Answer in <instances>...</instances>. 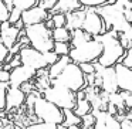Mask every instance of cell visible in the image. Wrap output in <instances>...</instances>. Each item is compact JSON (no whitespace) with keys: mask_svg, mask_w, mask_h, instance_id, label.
I'll list each match as a JSON object with an SVG mask.
<instances>
[{"mask_svg":"<svg viewBox=\"0 0 132 129\" xmlns=\"http://www.w3.org/2000/svg\"><path fill=\"white\" fill-rule=\"evenodd\" d=\"M50 19L53 21V29L65 27V14H63V13H53V14H50Z\"/></svg>","mask_w":132,"mask_h":129,"instance_id":"27","label":"cell"},{"mask_svg":"<svg viewBox=\"0 0 132 129\" xmlns=\"http://www.w3.org/2000/svg\"><path fill=\"white\" fill-rule=\"evenodd\" d=\"M63 114H64V119L61 125L64 128L67 126H71V125H80L81 123V118L77 116V115L72 112V109H63Z\"/></svg>","mask_w":132,"mask_h":129,"instance_id":"23","label":"cell"},{"mask_svg":"<svg viewBox=\"0 0 132 129\" xmlns=\"http://www.w3.org/2000/svg\"><path fill=\"white\" fill-rule=\"evenodd\" d=\"M84 16H85V9H84V7L67 13L65 14V27L70 31H72V30H75V29H81Z\"/></svg>","mask_w":132,"mask_h":129,"instance_id":"17","label":"cell"},{"mask_svg":"<svg viewBox=\"0 0 132 129\" xmlns=\"http://www.w3.org/2000/svg\"><path fill=\"white\" fill-rule=\"evenodd\" d=\"M94 122H95V116L91 114V112H89V114L81 116V123H80V126H81L82 129H92Z\"/></svg>","mask_w":132,"mask_h":129,"instance_id":"28","label":"cell"},{"mask_svg":"<svg viewBox=\"0 0 132 129\" xmlns=\"http://www.w3.org/2000/svg\"><path fill=\"white\" fill-rule=\"evenodd\" d=\"M20 16H21V12L16 7H13L12 10L9 12V17H7V23L10 24H16L19 20H20Z\"/></svg>","mask_w":132,"mask_h":129,"instance_id":"31","label":"cell"},{"mask_svg":"<svg viewBox=\"0 0 132 129\" xmlns=\"http://www.w3.org/2000/svg\"><path fill=\"white\" fill-rule=\"evenodd\" d=\"M13 7L19 9L20 12H24V10H29L31 7L37 6L38 0H12Z\"/></svg>","mask_w":132,"mask_h":129,"instance_id":"24","label":"cell"},{"mask_svg":"<svg viewBox=\"0 0 132 129\" xmlns=\"http://www.w3.org/2000/svg\"><path fill=\"white\" fill-rule=\"evenodd\" d=\"M7 17H9V10L4 6V2L0 0V23L3 21H7Z\"/></svg>","mask_w":132,"mask_h":129,"instance_id":"37","label":"cell"},{"mask_svg":"<svg viewBox=\"0 0 132 129\" xmlns=\"http://www.w3.org/2000/svg\"><path fill=\"white\" fill-rule=\"evenodd\" d=\"M24 129H55V125L51 123H43V122H37V123H31Z\"/></svg>","mask_w":132,"mask_h":129,"instance_id":"36","label":"cell"},{"mask_svg":"<svg viewBox=\"0 0 132 129\" xmlns=\"http://www.w3.org/2000/svg\"><path fill=\"white\" fill-rule=\"evenodd\" d=\"M92 64H94V68H95V74L101 80V89H102V92H105V94L117 92L118 87H117V81H115L114 67H102L97 61Z\"/></svg>","mask_w":132,"mask_h":129,"instance_id":"10","label":"cell"},{"mask_svg":"<svg viewBox=\"0 0 132 129\" xmlns=\"http://www.w3.org/2000/svg\"><path fill=\"white\" fill-rule=\"evenodd\" d=\"M78 67H80V70L82 71L84 75L94 74L95 72V68H94V64L92 63H81V64H78Z\"/></svg>","mask_w":132,"mask_h":129,"instance_id":"33","label":"cell"},{"mask_svg":"<svg viewBox=\"0 0 132 129\" xmlns=\"http://www.w3.org/2000/svg\"><path fill=\"white\" fill-rule=\"evenodd\" d=\"M9 77H10V71H6V70H0V82H6L9 84Z\"/></svg>","mask_w":132,"mask_h":129,"instance_id":"40","label":"cell"},{"mask_svg":"<svg viewBox=\"0 0 132 129\" xmlns=\"http://www.w3.org/2000/svg\"><path fill=\"white\" fill-rule=\"evenodd\" d=\"M70 63H71V60H70L68 55H60L58 60L55 61L54 64H51V65L47 67V75H48L50 81L54 80V78H57L58 75L61 74V71H63Z\"/></svg>","mask_w":132,"mask_h":129,"instance_id":"18","label":"cell"},{"mask_svg":"<svg viewBox=\"0 0 132 129\" xmlns=\"http://www.w3.org/2000/svg\"><path fill=\"white\" fill-rule=\"evenodd\" d=\"M3 2H4V6L7 7V10L10 12V10L13 9V3H12V0H3Z\"/></svg>","mask_w":132,"mask_h":129,"instance_id":"43","label":"cell"},{"mask_svg":"<svg viewBox=\"0 0 132 129\" xmlns=\"http://www.w3.org/2000/svg\"><path fill=\"white\" fill-rule=\"evenodd\" d=\"M23 33L29 40V46L31 48L37 50L40 53H47L53 50L54 41L51 38V30L46 27L44 23L26 26L23 29Z\"/></svg>","mask_w":132,"mask_h":129,"instance_id":"3","label":"cell"},{"mask_svg":"<svg viewBox=\"0 0 132 129\" xmlns=\"http://www.w3.org/2000/svg\"><path fill=\"white\" fill-rule=\"evenodd\" d=\"M92 111L91 108V104L88 102V99L87 98H81V99H77V102H75V106L72 108V112H74L77 116H84V115L89 114V112Z\"/></svg>","mask_w":132,"mask_h":129,"instance_id":"22","label":"cell"},{"mask_svg":"<svg viewBox=\"0 0 132 129\" xmlns=\"http://www.w3.org/2000/svg\"><path fill=\"white\" fill-rule=\"evenodd\" d=\"M43 55H44V60H46V63H47V65H51V64H54L55 61L58 60V55L55 54L54 51H47V53H43Z\"/></svg>","mask_w":132,"mask_h":129,"instance_id":"35","label":"cell"},{"mask_svg":"<svg viewBox=\"0 0 132 129\" xmlns=\"http://www.w3.org/2000/svg\"><path fill=\"white\" fill-rule=\"evenodd\" d=\"M17 54H19V57H20L21 65L30 67V68L36 70V71H38V70H46L47 67H48L46 63V60H44L43 53L31 48L30 46L21 47Z\"/></svg>","mask_w":132,"mask_h":129,"instance_id":"8","label":"cell"},{"mask_svg":"<svg viewBox=\"0 0 132 129\" xmlns=\"http://www.w3.org/2000/svg\"><path fill=\"white\" fill-rule=\"evenodd\" d=\"M121 95H122V99H123V105H125V108H131V106H132V92L121 91Z\"/></svg>","mask_w":132,"mask_h":129,"instance_id":"38","label":"cell"},{"mask_svg":"<svg viewBox=\"0 0 132 129\" xmlns=\"http://www.w3.org/2000/svg\"><path fill=\"white\" fill-rule=\"evenodd\" d=\"M34 77H36V70L20 64L19 67L10 70L9 85L10 87H19L20 88L24 82H30Z\"/></svg>","mask_w":132,"mask_h":129,"instance_id":"11","label":"cell"},{"mask_svg":"<svg viewBox=\"0 0 132 129\" xmlns=\"http://www.w3.org/2000/svg\"><path fill=\"white\" fill-rule=\"evenodd\" d=\"M123 17L128 23L132 21V9H123Z\"/></svg>","mask_w":132,"mask_h":129,"instance_id":"42","label":"cell"},{"mask_svg":"<svg viewBox=\"0 0 132 129\" xmlns=\"http://www.w3.org/2000/svg\"><path fill=\"white\" fill-rule=\"evenodd\" d=\"M84 9H85V16H84L81 30H84L91 37H95V36L105 33L106 31L105 24H104L101 16L95 12V9H91V7H84Z\"/></svg>","mask_w":132,"mask_h":129,"instance_id":"9","label":"cell"},{"mask_svg":"<svg viewBox=\"0 0 132 129\" xmlns=\"http://www.w3.org/2000/svg\"><path fill=\"white\" fill-rule=\"evenodd\" d=\"M114 72L118 89L132 92V70L123 67L121 63H117L114 65Z\"/></svg>","mask_w":132,"mask_h":129,"instance_id":"13","label":"cell"},{"mask_svg":"<svg viewBox=\"0 0 132 129\" xmlns=\"http://www.w3.org/2000/svg\"><path fill=\"white\" fill-rule=\"evenodd\" d=\"M95 116V122L92 129H121L119 122L114 115H109L106 111H98L92 114Z\"/></svg>","mask_w":132,"mask_h":129,"instance_id":"16","label":"cell"},{"mask_svg":"<svg viewBox=\"0 0 132 129\" xmlns=\"http://www.w3.org/2000/svg\"><path fill=\"white\" fill-rule=\"evenodd\" d=\"M55 129H65L63 125H55Z\"/></svg>","mask_w":132,"mask_h":129,"instance_id":"45","label":"cell"},{"mask_svg":"<svg viewBox=\"0 0 132 129\" xmlns=\"http://www.w3.org/2000/svg\"><path fill=\"white\" fill-rule=\"evenodd\" d=\"M31 112L38 119V122L43 123H51V125H61L64 119L63 109L55 106L54 104L44 99L41 95H38L33 102Z\"/></svg>","mask_w":132,"mask_h":129,"instance_id":"4","label":"cell"},{"mask_svg":"<svg viewBox=\"0 0 132 129\" xmlns=\"http://www.w3.org/2000/svg\"><path fill=\"white\" fill-rule=\"evenodd\" d=\"M97 41H100L102 46V51L101 55L98 57L97 63L102 67H114L117 63H119L122 58L123 53V47L121 46L119 40H118V33L114 30H108V31L102 33L100 36H95Z\"/></svg>","mask_w":132,"mask_h":129,"instance_id":"1","label":"cell"},{"mask_svg":"<svg viewBox=\"0 0 132 129\" xmlns=\"http://www.w3.org/2000/svg\"><path fill=\"white\" fill-rule=\"evenodd\" d=\"M77 2L81 4V7H91V9H95V7L106 4L109 0H77Z\"/></svg>","mask_w":132,"mask_h":129,"instance_id":"26","label":"cell"},{"mask_svg":"<svg viewBox=\"0 0 132 129\" xmlns=\"http://www.w3.org/2000/svg\"><path fill=\"white\" fill-rule=\"evenodd\" d=\"M65 129H82L80 125H71V126H67Z\"/></svg>","mask_w":132,"mask_h":129,"instance_id":"44","label":"cell"},{"mask_svg":"<svg viewBox=\"0 0 132 129\" xmlns=\"http://www.w3.org/2000/svg\"><path fill=\"white\" fill-rule=\"evenodd\" d=\"M27 95L21 91V88L19 87H10L6 91V108L4 111H12V109L20 108L24 102H26Z\"/></svg>","mask_w":132,"mask_h":129,"instance_id":"15","label":"cell"},{"mask_svg":"<svg viewBox=\"0 0 132 129\" xmlns=\"http://www.w3.org/2000/svg\"><path fill=\"white\" fill-rule=\"evenodd\" d=\"M115 3L119 4L122 9H132V2L131 0H115Z\"/></svg>","mask_w":132,"mask_h":129,"instance_id":"41","label":"cell"},{"mask_svg":"<svg viewBox=\"0 0 132 129\" xmlns=\"http://www.w3.org/2000/svg\"><path fill=\"white\" fill-rule=\"evenodd\" d=\"M119 128L121 129H132V119L129 116V112H126L125 116L119 121Z\"/></svg>","mask_w":132,"mask_h":129,"instance_id":"34","label":"cell"},{"mask_svg":"<svg viewBox=\"0 0 132 129\" xmlns=\"http://www.w3.org/2000/svg\"><path fill=\"white\" fill-rule=\"evenodd\" d=\"M50 84L64 87V88L70 89V91H72V92L81 91L84 87H87L85 75L82 74V71L80 70L78 64H75V63H70L68 65L61 71V74L58 75L57 78L50 81Z\"/></svg>","mask_w":132,"mask_h":129,"instance_id":"5","label":"cell"},{"mask_svg":"<svg viewBox=\"0 0 132 129\" xmlns=\"http://www.w3.org/2000/svg\"><path fill=\"white\" fill-rule=\"evenodd\" d=\"M41 92H43L44 99L54 104L60 109H72L75 106V102H77V99H75V92L64 88V87H60V85L50 84Z\"/></svg>","mask_w":132,"mask_h":129,"instance_id":"7","label":"cell"},{"mask_svg":"<svg viewBox=\"0 0 132 129\" xmlns=\"http://www.w3.org/2000/svg\"><path fill=\"white\" fill-rule=\"evenodd\" d=\"M119 63L122 64L123 67L132 70V50L131 48L125 50V53H123V55H122V58H121Z\"/></svg>","mask_w":132,"mask_h":129,"instance_id":"30","label":"cell"},{"mask_svg":"<svg viewBox=\"0 0 132 129\" xmlns=\"http://www.w3.org/2000/svg\"><path fill=\"white\" fill-rule=\"evenodd\" d=\"M23 33V29H17L16 26L7 23V21H3L0 23V43L6 46L7 48H12L16 43H17L19 37H20Z\"/></svg>","mask_w":132,"mask_h":129,"instance_id":"12","label":"cell"},{"mask_svg":"<svg viewBox=\"0 0 132 129\" xmlns=\"http://www.w3.org/2000/svg\"><path fill=\"white\" fill-rule=\"evenodd\" d=\"M95 12L101 16L106 31L114 30L117 33H123L126 30L132 29L131 23H128L123 17V9L119 4H104V6L95 7Z\"/></svg>","mask_w":132,"mask_h":129,"instance_id":"2","label":"cell"},{"mask_svg":"<svg viewBox=\"0 0 132 129\" xmlns=\"http://www.w3.org/2000/svg\"><path fill=\"white\" fill-rule=\"evenodd\" d=\"M9 88V84L0 82V112L6 108V91Z\"/></svg>","mask_w":132,"mask_h":129,"instance_id":"29","label":"cell"},{"mask_svg":"<svg viewBox=\"0 0 132 129\" xmlns=\"http://www.w3.org/2000/svg\"><path fill=\"white\" fill-rule=\"evenodd\" d=\"M91 36L89 34H87L84 30H81V29H75V30H72L71 31V38H70V47H77V46H80V44H82V43H85L87 40H91Z\"/></svg>","mask_w":132,"mask_h":129,"instance_id":"20","label":"cell"},{"mask_svg":"<svg viewBox=\"0 0 132 129\" xmlns=\"http://www.w3.org/2000/svg\"><path fill=\"white\" fill-rule=\"evenodd\" d=\"M70 43H60V41H54L53 44V51L60 57V55H68L70 51Z\"/></svg>","mask_w":132,"mask_h":129,"instance_id":"25","label":"cell"},{"mask_svg":"<svg viewBox=\"0 0 132 129\" xmlns=\"http://www.w3.org/2000/svg\"><path fill=\"white\" fill-rule=\"evenodd\" d=\"M7 55H9V48L0 43V65H3V64L6 63Z\"/></svg>","mask_w":132,"mask_h":129,"instance_id":"39","label":"cell"},{"mask_svg":"<svg viewBox=\"0 0 132 129\" xmlns=\"http://www.w3.org/2000/svg\"><path fill=\"white\" fill-rule=\"evenodd\" d=\"M102 51V46L100 41H97L95 38L87 40L85 43L80 44L77 47H72L68 51V57L71 60V63L81 64V63H95L98 60V57L101 55Z\"/></svg>","mask_w":132,"mask_h":129,"instance_id":"6","label":"cell"},{"mask_svg":"<svg viewBox=\"0 0 132 129\" xmlns=\"http://www.w3.org/2000/svg\"><path fill=\"white\" fill-rule=\"evenodd\" d=\"M78 9H81V4L78 3L77 0H57V3L53 7L51 12H50V14H53V13L67 14V13L74 12V10H78Z\"/></svg>","mask_w":132,"mask_h":129,"instance_id":"19","label":"cell"},{"mask_svg":"<svg viewBox=\"0 0 132 129\" xmlns=\"http://www.w3.org/2000/svg\"><path fill=\"white\" fill-rule=\"evenodd\" d=\"M51 38H53V41L70 43L71 31L67 27H54V29H51Z\"/></svg>","mask_w":132,"mask_h":129,"instance_id":"21","label":"cell"},{"mask_svg":"<svg viewBox=\"0 0 132 129\" xmlns=\"http://www.w3.org/2000/svg\"><path fill=\"white\" fill-rule=\"evenodd\" d=\"M48 17H50V13L47 10L41 9L40 6H34L29 10L21 12L20 20L23 23V27H26V26H31V24L44 23Z\"/></svg>","mask_w":132,"mask_h":129,"instance_id":"14","label":"cell"},{"mask_svg":"<svg viewBox=\"0 0 132 129\" xmlns=\"http://www.w3.org/2000/svg\"><path fill=\"white\" fill-rule=\"evenodd\" d=\"M55 3H57V0H38L37 6H40L41 9L47 10V12L50 13L53 10V7L55 6Z\"/></svg>","mask_w":132,"mask_h":129,"instance_id":"32","label":"cell"}]
</instances>
